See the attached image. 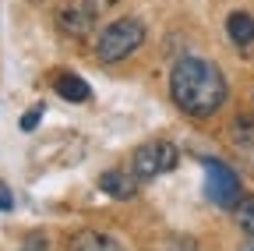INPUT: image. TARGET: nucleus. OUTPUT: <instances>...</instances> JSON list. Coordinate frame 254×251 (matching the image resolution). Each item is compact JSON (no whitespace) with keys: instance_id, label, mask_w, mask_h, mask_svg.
<instances>
[{"instance_id":"13","label":"nucleus","mask_w":254,"mask_h":251,"mask_svg":"<svg viewBox=\"0 0 254 251\" xmlns=\"http://www.w3.org/2000/svg\"><path fill=\"white\" fill-rule=\"evenodd\" d=\"M21 251H46V237L43 234H28L21 241Z\"/></svg>"},{"instance_id":"7","label":"nucleus","mask_w":254,"mask_h":251,"mask_svg":"<svg viewBox=\"0 0 254 251\" xmlns=\"http://www.w3.org/2000/svg\"><path fill=\"white\" fill-rule=\"evenodd\" d=\"M226 32H230V39L240 43V46L254 43V14H251V11H233V14L226 18Z\"/></svg>"},{"instance_id":"15","label":"nucleus","mask_w":254,"mask_h":251,"mask_svg":"<svg viewBox=\"0 0 254 251\" xmlns=\"http://www.w3.org/2000/svg\"><path fill=\"white\" fill-rule=\"evenodd\" d=\"M240 251H254V237H251V241H244V244H240Z\"/></svg>"},{"instance_id":"8","label":"nucleus","mask_w":254,"mask_h":251,"mask_svg":"<svg viewBox=\"0 0 254 251\" xmlns=\"http://www.w3.org/2000/svg\"><path fill=\"white\" fill-rule=\"evenodd\" d=\"M71 251H124V248L113 237H106V234H78Z\"/></svg>"},{"instance_id":"12","label":"nucleus","mask_w":254,"mask_h":251,"mask_svg":"<svg viewBox=\"0 0 254 251\" xmlns=\"http://www.w3.org/2000/svg\"><path fill=\"white\" fill-rule=\"evenodd\" d=\"M237 138L244 145H254V124L251 120H237Z\"/></svg>"},{"instance_id":"1","label":"nucleus","mask_w":254,"mask_h":251,"mask_svg":"<svg viewBox=\"0 0 254 251\" xmlns=\"http://www.w3.org/2000/svg\"><path fill=\"white\" fill-rule=\"evenodd\" d=\"M170 96L190 117H212L226 103V78L212 60L180 57L170 71Z\"/></svg>"},{"instance_id":"10","label":"nucleus","mask_w":254,"mask_h":251,"mask_svg":"<svg viewBox=\"0 0 254 251\" xmlns=\"http://www.w3.org/2000/svg\"><path fill=\"white\" fill-rule=\"evenodd\" d=\"M74 14H78V11H64V14H60V25L67 28V32H78V36H81L85 28H88V14H85V11H81V18H74Z\"/></svg>"},{"instance_id":"2","label":"nucleus","mask_w":254,"mask_h":251,"mask_svg":"<svg viewBox=\"0 0 254 251\" xmlns=\"http://www.w3.org/2000/svg\"><path fill=\"white\" fill-rule=\"evenodd\" d=\"M145 43V25L134 21V18H120L113 25H106V32L99 36V60H106V64H117V60L131 57L138 46Z\"/></svg>"},{"instance_id":"3","label":"nucleus","mask_w":254,"mask_h":251,"mask_svg":"<svg viewBox=\"0 0 254 251\" xmlns=\"http://www.w3.org/2000/svg\"><path fill=\"white\" fill-rule=\"evenodd\" d=\"M205 195L219 209H237L240 205V177L219 160H205Z\"/></svg>"},{"instance_id":"14","label":"nucleus","mask_w":254,"mask_h":251,"mask_svg":"<svg viewBox=\"0 0 254 251\" xmlns=\"http://www.w3.org/2000/svg\"><path fill=\"white\" fill-rule=\"evenodd\" d=\"M11 205H14V195L7 191V184H4V180H0V212H7Z\"/></svg>"},{"instance_id":"9","label":"nucleus","mask_w":254,"mask_h":251,"mask_svg":"<svg viewBox=\"0 0 254 251\" xmlns=\"http://www.w3.org/2000/svg\"><path fill=\"white\" fill-rule=\"evenodd\" d=\"M237 223L247 237H254V198H240L237 205Z\"/></svg>"},{"instance_id":"4","label":"nucleus","mask_w":254,"mask_h":251,"mask_svg":"<svg viewBox=\"0 0 254 251\" xmlns=\"http://www.w3.org/2000/svg\"><path fill=\"white\" fill-rule=\"evenodd\" d=\"M173 167H177V149L170 142H145L141 149H134V160H131V170L138 180H152Z\"/></svg>"},{"instance_id":"6","label":"nucleus","mask_w":254,"mask_h":251,"mask_svg":"<svg viewBox=\"0 0 254 251\" xmlns=\"http://www.w3.org/2000/svg\"><path fill=\"white\" fill-rule=\"evenodd\" d=\"M99 187H103L106 195H113V198H131V195L138 191L134 173H127V170H110V173H103V177H99Z\"/></svg>"},{"instance_id":"11","label":"nucleus","mask_w":254,"mask_h":251,"mask_svg":"<svg viewBox=\"0 0 254 251\" xmlns=\"http://www.w3.org/2000/svg\"><path fill=\"white\" fill-rule=\"evenodd\" d=\"M39 120H43V106H32V110L21 117V131H36Z\"/></svg>"},{"instance_id":"5","label":"nucleus","mask_w":254,"mask_h":251,"mask_svg":"<svg viewBox=\"0 0 254 251\" xmlns=\"http://www.w3.org/2000/svg\"><path fill=\"white\" fill-rule=\"evenodd\" d=\"M53 88H57V96H60V99H67V103H88V99H92L88 82L78 78V75H71V71H60L57 82H53Z\"/></svg>"}]
</instances>
